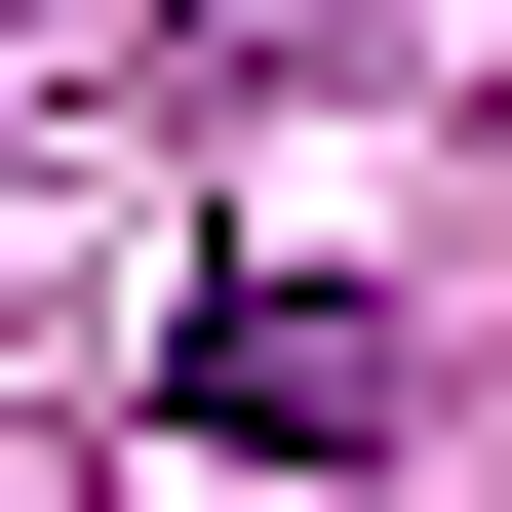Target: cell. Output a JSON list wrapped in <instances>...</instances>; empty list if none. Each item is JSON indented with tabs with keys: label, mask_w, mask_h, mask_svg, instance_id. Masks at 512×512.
I'll list each match as a JSON object with an SVG mask.
<instances>
[{
	"label": "cell",
	"mask_w": 512,
	"mask_h": 512,
	"mask_svg": "<svg viewBox=\"0 0 512 512\" xmlns=\"http://www.w3.org/2000/svg\"><path fill=\"white\" fill-rule=\"evenodd\" d=\"M158 394H197L237 473H316V434H394V316H355L316 237H237V276H197V355H158Z\"/></svg>",
	"instance_id": "cell-1"
},
{
	"label": "cell",
	"mask_w": 512,
	"mask_h": 512,
	"mask_svg": "<svg viewBox=\"0 0 512 512\" xmlns=\"http://www.w3.org/2000/svg\"><path fill=\"white\" fill-rule=\"evenodd\" d=\"M158 40H316V0H158Z\"/></svg>",
	"instance_id": "cell-2"
}]
</instances>
